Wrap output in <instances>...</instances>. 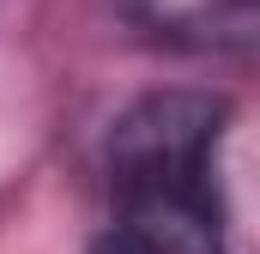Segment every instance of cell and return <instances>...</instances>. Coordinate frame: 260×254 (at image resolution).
Returning <instances> with one entry per match:
<instances>
[{
  "mask_svg": "<svg viewBox=\"0 0 260 254\" xmlns=\"http://www.w3.org/2000/svg\"><path fill=\"white\" fill-rule=\"evenodd\" d=\"M224 103L206 91H151L109 133V206L127 254H224V200L212 151Z\"/></svg>",
  "mask_w": 260,
  "mask_h": 254,
  "instance_id": "6da1fadb",
  "label": "cell"
},
{
  "mask_svg": "<svg viewBox=\"0 0 260 254\" xmlns=\"http://www.w3.org/2000/svg\"><path fill=\"white\" fill-rule=\"evenodd\" d=\"M133 24L182 55H248L260 49V0H121Z\"/></svg>",
  "mask_w": 260,
  "mask_h": 254,
  "instance_id": "7a4b0ae2",
  "label": "cell"
},
{
  "mask_svg": "<svg viewBox=\"0 0 260 254\" xmlns=\"http://www.w3.org/2000/svg\"><path fill=\"white\" fill-rule=\"evenodd\" d=\"M109 254H127V248H121V242H115V248H109Z\"/></svg>",
  "mask_w": 260,
  "mask_h": 254,
  "instance_id": "3957f363",
  "label": "cell"
}]
</instances>
